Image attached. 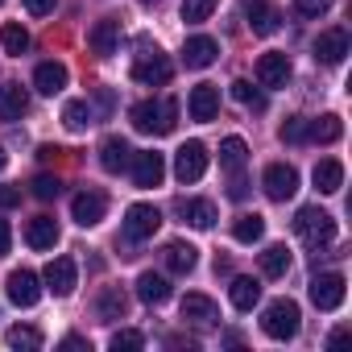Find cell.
Masks as SVG:
<instances>
[{
  "label": "cell",
  "mask_w": 352,
  "mask_h": 352,
  "mask_svg": "<svg viewBox=\"0 0 352 352\" xmlns=\"http://www.w3.org/2000/svg\"><path fill=\"white\" fill-rule=\"evenodd\" d=\"M245 191H249V187H245V179H236V183H232V199H245Z\"/></svg>",
  "instance_id": "cell-47"
},
{
  "label": "cell",
  "mask_w": 352,
  "mask_h": 352,
  "mask_svg": "<svg viewBox=\"0 0 352 352\" xmlns=\"http://www.w3.org/2000/svg\"><path fill=\"white\" fill-rule=\"evenodd\" d=\"M315 187H319L323 195H336V191L344 187V166H340L336 157H323V162L315 166Z\"/></svg>",
  "instance_id": "cell-29"
},
{
  "label": "cell",
  "mask_w": 352,
  "mask_h": 352,
  "mask_svg": "<svg viewBox=\"0 0 352 352\" xmlns=\"http://www.w3.org/2000/svg\"><path fill=\"white\" fill-rule=\"evenodd\" d=\"M166 265H170V274H191L199 265V249L187 245V241H170L166 245Z\"/></svg>",
  "instance_id": "cell-23"
},
{
  "label": "cell",
  "mask_w": 352,
  "mask_h": 352,
  "mask_svg": "<svg viewBox=\"0 0 352 352\" xmlns=\"http://www.w3.org/2000/svg\"><path fill=\"white\" fill-rule=\"evenodd\" d=\"M344 294H348L344 274H319V278L311 282V302H315L319 311H336V307L344 302Z\"/></svg>",
  "instance_id": "cell-8"
},
{
  "label": "cell",
  "mask_w": 352,
  "mask_h": 352,
  "mask_svg": "<svg viewBox=\"0 0 352 352\" xmlns=\"http://www.w3.org/2000/svg\"><path fill=\"white\" fill-rule=\"evenodd\" d=\"M179 212H183V220H187L191 228H212V224H216V204H212V199H183Z\"/></svg>",
  "instance_id": "cell-27"
},
{
  "label": "cell",
  "mask_w": 352,
  "mask_h": 352,
  "mask_svg": "<svg viewBox=\"0 0 352 352\" xmlns=\"http://www.w3.org/2000/svg\"><path fill=\"white\" fill-rule=\"evenodd\" d=\"M282 141H290V145L307 141V116H290V120L282 124Z\"/></svg>",
  "instance_id": "cell-40"
},
{
  "label": "cell",
  "mask_w": 352,
  "mask_h": 352,
  "mask_svg": "<svg viewBox=\"0 0 352 352\" xmlns=\"http://www.w3.org/2000/svg\"><path fill=\"white\" fill-rule=\"evenodd\" d=\"M170 75H174V67H170V58L162 50H145L133 63V79L145 83V87H162V83H170Z\"/></svg>",
  "instance_id": "cell-7"
},
{
  "label": "cell",
  "mask_w": 352,
  "mask_h": 352,
  "mask_svg": "<svg viewBox=\"0 0 352 352\" xmlns=\"http://www.w3.org/2000/svg\"><path fill=\"white\" fill-rule=\"evenodd\" d=\"M0 5H5V0H0Z\"/></svg>",
  "instance_id": "cell-50"
},
{
  "label": "cell",
  "mask_w": 352,
  "mask_h": 352,
  "mask_svg": "<svg viewBox=\"0 0 352 352\" xmlns=\"http://www.w3.org/2000/svg\"><path fill=\"white\" fill-rule=\"evenodd\" d=\"M21 204V187H0V208H17Z\"/></svg>",
  "instance_id": "cell-44"
},
{
  "label": "cell",
  "mask_w": 352,
  "mask_h": 352,
  "mask_svg": "<svg viewBox=\"0 0 352 352\" xmlns=\"http://www.w3.org/2000/svg\"><path fill=\"white\" fill-rule=\"evenodd\" d=\"M261 187H265V195H270L274 204H286V199H294V191H298V170L286 166V162H270L265 174H261Z\"/></svg>",
  "instance_id": "cell-5"
},
{
  "label": "cell",
  "mask_w": 352,
  "mask_h": 352,
  "mask_svg": "<svg viewBox=\"0 0 352 352\" xmlns=\"http://www.w3.org/2000/svg\"><path fill=\"white\" fill-rule=\"evenodd\" d=\"M145 344V336L141 331H133V327H120V331H112V348L120 352V348H141Z\"/></svg>",
  "instance_id": "cell-42"
},
{
  "label": "cell",
  "mask_w": 352,
  "mask_h": 352,
  "mask_svg": "<svg viewBox=\"0 0 352 352\" xmlns=\"http://www.w3.org/2000/svg\"><path fill=\"white\" fill-rule=\"evenodd\" d=\"M294 232H298V241L307 245V249H327L331 241H336V220L323 212V208H302L298 216H294Z\"/></svg>",
  "instance_id": "cell-2"
},
{
  "label": "cell",
  "mask_w": 352,
  "mask_h": 352,
  "mask_svg": "<svg viewBox=\"0 0 352 352\" xmlns=\"http://www.w3.org/2000/svg\"><path fill=\"white\" fill-rule=\"evenodd\" d=\"M245 21H249V30H253V34L270 38V34H278L282 13H278V9H270L265 0H245Z\"/></svg>",
  "instance_id": "cell-17"
},
{
  "label": "cell",
  "mask_w": 352,
  "mask_h": 352,
  "mask_svg": "<svg viewBox=\"0 0 352 352\" xmlns=\"http://www.w3.org/2000/svg\"><path fill=\"white\" fill-rule=\"evenodd\" d=\"M348 58V30H323L315 38V63L323 67H340Z\"/></svg>",
  "instance_id": "cell-11"
},
{
  "label": "cell",
  "mask_w": 352,
  "mask_h": 352,
  "mask_svg": "<svg viewBox=\"0 0 352 352\" xmlns=\"http://www.w3.org/2000/svg\"><path fill=\"white\" fill-rule=\"evenodd\" d=\"M34 87H38L42 96H58V91L67 87V67H63V63H38Z\"/></svg>",
  "instance_id": "cell-24"
},
{
  "label": "cell",
  "mask_w": 352,
  "mask_h": 352,
  "mask_svg": "<svg viewBox=\"0 0 352 352\" xmlns=\"http://www.w3.org/2000/svg\"><path fill=\"white\" fill-rule=\"evenodd\" d=\"M157 228H162V212H157L153 204H133V208L124 212V241L141 245V241H149Z\"/></svg>",
  "instance_id": "cell-6"
},
{
  "label": "cell",
  "mask_w": 352,
  "mask_h": 352,
  "mask_svg": "<svg viewBox=\"0 0 352 352\" xmlns=\"http://www.w3.org/2000/svg\"><path fill=\"white\" fill-rule=\"evenodd\" d=\"M133 183L137 187H157L162 179H166V157L162 153H153V149H145V153H133Z\"/></svg>",
  "instance_id": "cell-12"
},
{
  "label": "cell",
  "mask_w": 352,
  "mask_h": 352,
  "mask_svg": "<svg viewBox=\"0 0 352 352\" xmlns=\"http://www.w3.org/2000/svg\"><path fill=\"white\" fill-rule=\"evenodd\" d=\"M104 212H108V199H104L100 191H79V195L71 199V220H75L79 228H96V224L104 220Z\"/></svg>",
  "instance_id": "cell-9"
},
{
  "label": "cell",
  "mask_w": 352,
  "mask_h": 352,
  "mask_svg": "<svg viewBox=\"0 0 352 352\" xmlns=\"http://www.w3.org/2000/svg\"><path fill=\"white\" fill-rule=\"evenodd\" d=\"M232 100H241V104L253 108V112H265V96H261L249 79H236V83H232Z\"/></svg>",
  "instance_id": "cell-37"
},
{
  "label": "cell",
  "mask_w": 352,
  "mask_h": 352,
  "mask_svg": "<svg viewBox=\"0 0 352 352\" xmlns=\"http://www.w3.org/2000/svg\"><path fill=\"white\" fill-rule=\"evenodd\" d=\"M30 112V91L21 83H0V120H21Z\"/></svg>",
  "instance_id": "cell-19"
},
{
  "label": "cell",
  "mask_w": 352,
  "mask_h": 352,
  "mask_svg": "<svg viewBox=\"0 0 352 352\" xmlns=\"http://www.w3.org/2000/svg\"><path fill=\"white\" fill-rule=\"evenodd\" d=\"M96 315H100L104 323L124 319V315H129V294H124L120 286H104V290H100V298H96Z\"/></svg>",
  "instance_id": "cell-21"
},
{
  "label": "cell",
  "mask_w": 352,
  "mask_h": 352,
  "mask_svg": "<svg viewBox=\"0 0 352 352\" xmlns=\"http://www.w3.org/2000/svg\"><path fill=\"white\" fill-rule=\"evenodd\" d=\"M38 199H58L63 195V183H58V174H38V179L30 183Z\"/></svg>",
  "instance_id": "cell-39"
},
{
  "label": "cell",
  "mask_w": 352,
  "mask_h": 352,
  "mask_svg": "<svg viewBox=\"0 0 352 352\" xmlns=\"http://www.w3.org/2000/svg\"><path fill=\"white\" fill-rule=\"evenodd\" d=\"M25 241H30V249L46 253V249H54V245H58V224H54L50 216H34V220H30V228H25Z\"/></svg>",
  "instance_id": "cell-22"
},
{
  "label": "cell",
  "mask_w": 352,
  "mask_h": 352,
  "mask_svg": "<svg viewBox=\"0 0 352 352\" xmlns=\"http://www.w3.org/2000/svg\"><path fill=\"white\" fill-rule=\"evenodd\" d=\"M9 245H13V228H9V220H0V257L9 253Z\"/></svg>",
  "instance_id": "cell-45"
},
{
  "label": "cell",
  "mask_w": 352,
  "mask_h": 352,
  "mask_svg": "<svg viewBox=\"0 0 352 352\" xmlns=\"http://www.w3.org/2000/svg\"><path fill=\"white\" fill-rule=\"evenodd\" d=\"M187 112H191V120H199V124L216 120V112H220V87H212V83H199V87H191Z\"/></svg>",
  "instance_id": "cell-15"
},
{
  "label": "cell",
  "mask_w": 352,
  "mask_h": 352,
  "mask_svg": "<svg viewBox=\"0 0 352 352\" xmlns=\"http://www.w3.org/2000/svg\"><path fill=\"white\" fill-rule=\"evenodd\" d=\"M75 282H79V270H75L71 257H54V261L46 265V290H50L54 298H67V294L75 290Z\"/></svg>",
  "instance_id": "cell-14"
},
{
  "label": "cell",
  "mask_w": 352,
  "mask_h": 352,
  "mask_svg": "<svg viewBox=\"0 0 352 352\" xmlns=\"http://www.w3.org/2000/svg\"><path fill=\"white\" fill-rule=\"evenodd\" d=\"M5 344H9V348H25V352H38V348H42V331L30 327V323H17V327L5 331Z\"/></svg>",
  "instance_id": "cell-36"
},
{
  "label": "cell",
  "mask_w": 352,
  "mask_h": 352,
  "mask_svg": "<svg viewBox=\"0 0 352 352\" xmlns=\"http://www.w3.org/2000/svg\"><path fill=\"white\" fill-rule=\"evenodd\" d=\"M63 348H87V352H91V344H87L83 336H63Z\"/></svg>",
  "instance_id": "cell-46"
},
{
  "label": "cell",
  "mask_w": 352,
  "mask_h": 352,
  "mask_svg": "<svg viewBox=\"0 0 352 352\" xmlns=\"http://www.w3.org/2000/svg\"><path fill=\"white\" fill-rule=\"evenodd\" d=\"M5 294L13 307H34L42 298V286H38V274L34 270H13L9 282H5Z\"/></svg>",
  "instance_id": "cell-10"
},
{
  "label": "cell",
  "mask_w": 352,
  "mask_h": 352,
  "mask_svg": "<svg viewBox=\"0 0 352 352\" xmlns=\"http://www.w3.org/2000/svg\"><path fill=\"white\" fill-rule=\"evenodd\" d=\"M87 46H91V54H100V58L116 54V46H120V21H116V17L96 21V30L87 34Z\"/></svg>",
  "instance_id": "cell-18"
},
{
  "label": "cell",
  "mask_w": 352,
  "mask_h": 352,
  "mask_svg": "<svg viewBox=\"0 0 352 352\" xmlns=\"http://www.w3.org/2000/svg\"><path fill=\"white\" fill-rule=\"evenodd\" d=\"M63 124L67 129H87V124H96V112H91V104L87 100H67V108H63Z\"/></svg>",
  "instance_id": "cell-34"
},
{
  "label": "cell",
  "mask_w": 352,
  "mask_h": 352,
  "mask_svg": "<svg viewBox=\"0 0 352 352\" xmlns=\"http://www.w3.org/2000/svg\"><path fill=\"white\" fill-rule=\"evenodd\" d=\"M327 9H331V0H294V13H298V17H311V21L323 17Z\"/></svg>",
  "instance_id": "cell-41"
},
{
  "label": "cell",
  "mask_w": 352,
  "mask_h": 352,
  "mask_svg": "<svg viewBox=\"0 0 352 352\" xmlns=\"http://www.w3.org/2000/svg\"><path fill=\"white\" fill-rule=\"evenodd\" d=\"M204 174H208V145L204 141L179 145V153H174V179L187 187V183H199Z\"/></svg>",
  "instance_id": "cell-4"
},
{
  "label": "cell",
  "mask_w": 352,
  "mask_h": 352,
  "mask_svg": "<svg viewBox=\"0 0 352 352\" xmlns=\"http://www.w3.org/2000/svg\"><path fill=\"white\" fill-rule=\"evenodd\" d=\"M0 50L13 54V58H21V54L30 50V30H25V25H17V21L0 25Z\"/></svg>",
  "instance_id": "cell-31"
},
{
  "label": "cell",
  "mask_w": 352,
  "mask_h": 352,
  "mask_svg": "<svg viewBox=\"0 0 352 352\" xmlns=\"http://www.w3.org/2000/svg\"><path fill=\"white\" fill-rule=\"evenodd\" d=\"M129 120H133L137 133L166 137L174 129V120H179V104H174V100H141V104H133Z\"/></svg>",
  "instance_id": "cell-1"
},
{
  "label": "cell",
  "mask_w": 352,
  "mask_h": 352,
  "mask_svg": "<svg viewBox=\"0 0 352 352\" xmlns=\"http://www.w3.org/2000/svg\"><path fill=\"white\" fill-rule=\"evenodd\" d=\"M257 83L261 87H286L290 83V58L282 50H270L257 58Z\"/></svg>",
  "instance_id": "cell-13"
},
{
  "label": "cell",
  "mask_w": 352,
  "mask_h": 352,
  "mask_svg": "<svg viewBox=\"0 0 352 352\" xmlns=\"http://www.w3.org/2000/svg\"><path fill=\"white\" fill-rule=\"evenodd\" d=\"M216 58H220V42H216V38H208V34L187 38V46H183V63H187L191 71H204V67H212Z\"/></svg>",
  "instance_id": "cell-16"
},
{
  "label": "cell",
  "mask_w": 352,
  "mask_h": 352,
  "mask_svg": "<svg viewBox=\"0 0 352 352\" xmlns=\"http://www.w3.org/2000/svg\"><path fill=\"white\" fill-rule=\"evenodd\" d=\"M5 166H9V153H5V149H0V170H5Z\"/></svg>",
  "instance_id": "cell-48"
},
{
  "label": "cell",
  "mask_w": 352,
  "mask_h": 352,
  "mask_svg": "<svg viewBox=\"0 0 352 352\" xmlns=\"http://www.w3.org/2000/svg\"><path fill=\"white\" fill-rule=\"evenodd\" d=\"M129 162H133L129 141H124V137H104V145H100V166H104L108 174H120V170H129Z\"/></svg>",
  "instance_id": "cell-20"
},
{
  "label": "cell",
  "mask_w": 352,
  "mask_h": 352,
  "mask_svg": "<svg viewBox=\"0 0 352 352\" xmlns=\"http://www.w3.org/2000/svg\"><path fill=\"white\" fill-rule=\"evenodd\" d=\"M232 236L241 241V245H257L261 236H265V220L253 212V216H236V224H232Z\"/></svg>",
  "instance_id": "cell-35"
},
{
  "label": "cell",
  "mask_w": 352,
  "mask_h": 352,
  "mask_svg": "<svg viewBox=\"0 0 352 352\" xmlns=\"http://www.w3.org/2000/svg\"><path fill=\"white\" fill-rule=\"evenodd\" d=\"M183 319H191V323H216L220 319V307L208 294H187L183 298Z\"/></svg>",
  "instance_id": "cell-28"
},
{
  "label": "cell",
  "mask_w": 352,
  "mask_h": 352,
  "mask_svg": "<svg viewBox=\"0 0 352 352\" xmlns=\"http://www.w3.org/2000/svg\"><path fill=\"white\" fill-rule=\"evenodd\" d=\"M340 133H344L340 116H319V120H307V141L331 145V141H340Z\"/></svg>",
  "instance_id": "cell-32"
},
{
  "label": "cell",
  "mask_w": 352,
  "mask_h": 352,
  "mask_svg": "<svg viewBox=\"0 0 352 352\" xmlns=\"http://www.w3.org/2000/svg\"><path fill=\"white\" fill-rule=\"evenodd\" d=\"M245 162H249V145H245V137H224V141H220V170L241 174Z\"/></svg>",
  "instance_id": "cell-26"
},
{
  "label": "cell",
  "mask_w": 352,
  "mask_h": 352,
  "mask_svg": "<svg viewBox=\"0 0 352 352\" xmlns=\"http://www.w3.org/2000/svg\"><path fill=\"white\" fill-rule=\"evenodd\" d=\"M137 298H141V302H149V307H162V302L170 298V282H166L162 274L145 270V274L137 278Z\"/></svg>",
  "instance_id": "cell-25"
},
{
  "label": "cell",
  "mask_w": 352,
  "mask_h": 352,
  "mask_svg": "<svg viewBox=\"0 0 352 352\" xmlns=\"http://www.w3.org/2000/svg\"><path fill=\"white\" fill-rule=\"evenodd\" d=\"M298 323H302V315H298V302L294 298H274L265 307V315H261V331L270 340H294L298 336Z\"/></svg>",
  "instance_id": "cell-3"
},
{
  "label": "cell",
  "mask_w": 352,
  "mask_h": 352,
  "mask_svg": "<svg viewBox=\"0 0 352 352\" xmlns=\"http://www.w3.org/2000/svg\"><path fill=\"white\" fill-rule=\"evenodd\" d=\"M216 5H220V0H183V21L199 25V21H208L216 13Z\"/></svg>",
  "instance_id": "cell-38"
},
{
  "label": "cell",
  "mask_w": 352,
  "mask_h": 352,
  "mask_svg": "<svg viewBox=\"0 0 352 352\" xmlns=\"http://www.w3.org/2000/svg\"><path fill=\"white\" fill-rule=\"evenodd\" d=\"M261 274L265 278H286L290 274V249L286 245H270L261 253Z\"/></svg>",
  "instance_id": "cell-33"
},
{
  "label": "cell",
  "mask_w": 352,
  "mask_h": 352,
  "mask_svg": "<svg viewBox=\"0 0 352 352\" xmlns=\"http://www.w3.org/2000/svg\"><path fill=\"white\" fill-rule=\"evenodd\" d=\"M58 9V0H25V13L30 17H46V13H54Z\"/></svg>",
  "instance_id": "cell-43"
},
{
  "label": "cell",
  "mask_w": 352,
  "mask_h": 352,
  "mask_svg": "<svg viewBox=\"0 0 352 352\" xmlns=\"http://www.w3.org/2000/svg\"><path fill=\"white\" fill-rule=\"evenodd\" d=\"M141 5H153V0H141Z\"/></svg>",
  "instance_id": "cell-49"
},
{
  "label": "cell",
  "mask_w": 352,
  "mask_h": 352,
  "mask_svg": "<svg viewBox=\"0 0 352 352\" xmlns=\"http://www.w3.org/2000/svg\"><path fill=\"white\" fill-rule=\"evenodd\" d=\"M228 298H232V307H236V311H253V307H257V298H261V286H257L253 278H232Z\"/></svg>",
  "instance_id": "cell-30"
}]
</instances>
